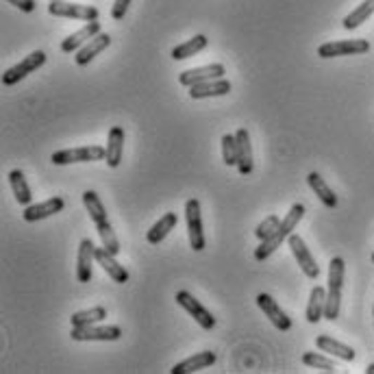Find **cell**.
I'll return each instance as SVG.
<instances>
[{
  "label": "cell",
  "mask_w": 374,
  "mask_h": 374,
  "mask_svg": "<svg viewBox=\"0 0 374 374\" xmlns=\"http://www.w3.org/2000/svg\"><path fill=\"white\" fill-rule=\"evenodd\" d=\"M302 215H305V205H302V203L292 205V209L288 211V215H285V218L281 220V225L276 227V231H274L270 237L261 239L259 248L255 251V259H257V261L268 259V257H270V255L283 244V241L294 233V229L298 227V222L302 220Z\"/></svg>",
  "instance_id": "6da1fadb"
},
{
  "label": "cell",
  "mask_w": 374,
  "mask_h": 374,
  "mask_svg": "<svg viewBox=\"0 0 374 374\" xmlns=\"http://www.w3.org/2000/svg\"><path fill=\"white\" fill-rule=\"evenodd\" d=\"M344 272L346 263L342 257H333L328 263V292H326V320H338L340 318V307H342V285H344Z\"/></svg>",
  "instance_id": "7a4b0ae2"
},
{
  "label": "cell",
  "mask_w": 374,
  "mask_h": 374,
  "mask_svg": "<svg viewBox=\"0 0 374 374\" xmlns=\"http://www.w3.org/2000/svg\"><path fill=\"white\" fill-rule=\"evenodd\" d=\"M107 159V148L102 146H79V148H65L53 152L51 161L55 166H70V163H90Z\"/></svg>",
  "instance_id": "3957f363"
},
{
  "label": "cell",
  "mask_w": 374,
  "mask_h": 374,
  "mask_svg": "<svg viewBox=\"0 0 374 374\" xmlns=\"http://www.w3.org/2000/svg\"><path fill=\"white\" fill-rule=\"evenodd\" d=\"M370 51L368 39H335L326 41L318 48V57L333 59V57H348V55H363Z\"/></svg>",
  "instance_id": "277c9868"
},
{
  "label": "cell",
  "mask_w": 374,
  "mask_h": 374,
  "mask_svg": "<svg viewBox=\"0 0 374 374\" xmlns=\"http://www.w3.org/2000/svg\"><path fill=\"white\" fill-rule=\"evenodd\" d=\"M185 220H187V231H189V246L201 253L205 251V231H203V218H201V203L196 198H189L185 203Z\"/></svg>",
  "instance_id": "5b68a950"
},
{
  "label": "cell",
  "mask_w": 374,
  "mask_h": 374,
  "mask_svg": "<svg viewBox=\"0 0 374 374\" xmlns=\"http://www.w3.org/2000/svg\"><path fill=\"white\" fill-rule=\"evenodd\" d=\"M70 338L76 342H116L122 338V328L120 326L83 324V326H72Z\"/></svg>",
  "instance_id": "8992f818"
},
{
  "label": "cell",
  "mask_w": 374,
  "mask_h": 374,
  "mask_svg": "<svg viewBox=\"0 0 374 374\" xmlns=\"http://www.w3.org/2000/svg\"><path fill=\"white\" fill-rule=\"evenodd\" d=\"M48 13L55 18H72V20H83L92 22L98 20V9L90 5H76V3H65V0H51Z\"/></svg>",
  "instance_id": "52a82bcc"
},
{
  "label": "cell",
  "mask_w": 374,
  "mask_h": 374,
  "mask_svg": "<svg viewBox=\"0 0 374 374\" xmlns=\"http://www.w3.org/2000/svg\"><path fill=\"white\" fill-rule=\"evenodd\" d=\"M44 63H46V53H44V51L31 53L29 57H25L20 63H15L13 68H9V70L3 74V85L11 87V85L20 83L25 76H29L31 72H35L37 68H41Z\"/></svg>",
  "instance_id": "ba28073f"
},
{
  "label": "cell",
  "mask_w": 374,
  "mask_h": 374,
  "mask_svg": "<svg viewBox=\"0 0 374 374\" xmlns=\"http://www.w3.org/2000/svg\"><path fill=\"white\" fill-rule=\"evenodd\" d=\"M177 305L179 307H183V309L198 322V326L201 328H205V331H211V328L215 326V318H213V314L209 312V309H205V307L198 302L189 292H185V290H181V292H177Z\"/></svg>",
  "instance_id": "9c48e42d"
},
{
  "label": "cell",
  "mask_w": 374,
  "mask_h": 374,
  "mask_svg": "<svg viewBox=\"0 0 374 374\" xmlns=\"http://www.w3.org/2000/svg\"><path fill=\"white\" fill-rule=\"evenodd\" d=\"M288 244H290V248H292V255H294L296 261H298L300 270L305 272V276L318 279V276H320V268H318V263H316L312 251L307 248V244L302 241V237H300L298 233H292V235L288 237Z\"/></svg>",
  "instance_id": "30bf717a"
},
{
  "label": "cell",
  "mask_w": 374,
  "mask_h": 374,
  "mask_svg": "<svg viewBox=\"0 0 374 374\" xmlns=\"http://www.w3.org/2000/svg\"><path fill=\"white\" fill-rule=\"evenodd\" d=\"M227 74V68L222 63H211V65H201V68H192L179 74V83L185 87H192L196 83H205L213 79H222Z\"/></svg>",
  "instance_id": "8fae6325"
},
{
  "label": "cell",
  "mask_w": 374,
  "mask_h": 374,
  "mask_svg": "<svg viewBox=\"0 0 374 374\" xmlns=\"http://www.w3.org/2000/svg\"><path fill=\"white\" fill-rule=\"evenodd\" d=\"M83 203H85L87 213H90V218H92V222L96 225L98 233L114 229L112 222H109V218H107V211H105V205L100 201V196L94 189H85L83 192Z\"/></svg>",
  "instance_id": "7c38bea8"
},
{
  "label": "cell",
  "mask_w": 374,
  "mask_h": 374,
  "mask_svg": "<svg viewBox=\"0 0 374 374\" xmlns=\"http://www.w3.org/2000/svg\"><path fill=\"white\" fill-rule=\"evenodd\" d=\"M257 305H259V309L266 314V318H270V322L279 328V331H290L292 328V320L288 318V314L281 309L279 302L270 294H259Z\"/></svg>",
  "instance_id": "4fadbf2b"
},
{
  "label": "cell",
  "mask_w": 374,
  "mask_h": 374,
  "mask_svg": "<svg viewBox=\"0 0 374 374\" xmlns=\"http://www.w3.org/2000/svg\"><path fill=\"white\" fill-rule=\"evenodd\" d=\"M96 261V246L92 239H83L79 246L76 257V279L79 283H90L92 281V263Z\"/></svg>",
  "instance_id": "5bb4252c"
},
{
  "label": "cell",
  "mask_w": 374,
  "mask_h": 374,
  "mask_svg": "<svg viewBox=\"0 0 374 374\" xmlns=\"http://www.w3.org/2000/svg\"><path fill=\"white\" fill-rule=\"evenodd\" d=\"M233 90L231 83L222 76V79H213V81H205V83H196L189 87V96L194 100H203V98H215V96H227Z\"/></svg>",
  "instance_id": "9a60e30c"
},
{
  "label": "cell",
  "mask_w": 374,
  "mask_h": 374,
  "mask_svg": "<svg viewBox=\"0 0 374 374\" xmlns=\"http://www.w3.org/2000/svg\"><path fill=\"white\" fill-rule=\"evenodd\" d=\"M100 33V22L98 20H92L87 22V25L83 29H79L76 33H72L70 37H65L61 41V51L63 53H76L79 48H83L87 41H90L92 37H96Z\"/></svg>",
  "instance_id": "2e32d148"
},
{
  "label": "cell",
  "mask_w": 374,
  "mask_h": 374,
  "mask_svg": "<svg viewBox=\"0 0 374 374\" xmlns=\"http://www.w3.org/2000/svg\"><path fill=\"white\" fill-rule=\"evenodd\" d=\"M63 207H65V201H63V198H61V196H53V198H48V201H44V203L29 205L22 215H25L27 222H37V220L51 218V215L63 211Z\"/></svg>",
  "instance_id": "e0dca14e"
},
{
  "label": "cell",
  "mask_w": 374,
  "mask_h": 374,
  "mask_svg": "<svg viewBox=\"0 0 374 374\" xmlns=\"http://www.w3.org/2000/svg\"><path fill=\"white\" fill-rule=\"evenodd\" d=\"M237 140V170L248 177L253 172V146H251V135L246 128H237L235 133Z\"/></svg>",
  "instance_id": "ac0fdd59"
},
{
  "label": "cell",
  "mask_w": 374,
  "mask_h": 374,
  "mask_svg": "<svg viewBox=\"0 0 374 374\" xmlns=\"http://www.w3.org/2000/svg\"><path fill=\"white\" fill-rule=\"evenodd\" d=\"M109 44H112V37H109L107 33H98L96 37H92L90 41L85 44L83 48H79L76 51V55H74V61H76V65H87L92 59H96L105 48H109Z\"/></svg>",
  "instance_id": "d6986e66"
},
{
  "label": "cell",
  "mask_w": 374,
  "mask_h": 374,
  "mask_svg": "<svg viewBox=\"0 0 374 374\" xmlns=\"http://www.w3.org/2000/svg\"><path fill=\"white\" fill-rule=\"evenodd\" d=\"M96 263L98 266H102V270L112 276L116 283H126L128 281V272L124 266H120V263L116 261V255L109 253L105 246L102 248H96Z\"/></svg>",
  "instance_id": "ffe728a7"
},
{
  "label": "cell",
  "mask_w": 374,
  "mask_h": 374,
  "mask_svg": "<svg viewBox=\"0 0 374 374\" xmlns=\"http://www.w3.org/2000/svg\"><path fill=\"white\" fill-rule=\"evenodd\" d=\"M124 155V128L122 126H112L107 140V166L118 168Z\"/></svg>",
  "instance_id": "44dd1931"
},
{
  "label": "cell",
  "mask_w": 374,
  "mask_h": 374,
  "mask_svg": "<svg viewBox=\"0 0 374 374\" xmlns=\"http://www.w3.org/2000/svg\"><path fill=\"white\" fill-rule=\"evenodd\" d=\"M215 353H211V350H203V353H196L194 357H187L185 361L177 363L170 372L172 374H189V372H196V370H203V368H209L215 363Z\"/></svg>",
  "instance_id": "7402d4cb"
},
{
  "label": "cell",
  "mask_w": 374,
  "mask_h": 374,
  "mask_svg": "<svg viewBox=\"0 0 374 374\" xmlns=\"http://www.w3.org/2000/svg\"><path fill=\"white\" fill-rule=\"evenodd\" d=\"M316 346L322 350V353H328V355H333L338 359H344V361H353L355 359V350L350 346H346V344H342V342H338V340H333L331 335H318L316 338Z\"/></svg>",
  "instance_id": "603a6c76"
},
{
  "label": "cell",
  "mask_w": 374,
  "mask_h": 374,
  "mask_svg": "<svg viewBox=\"0 0 374 374\" xmlns=\"http://www.w3.org/2000/svg\"><path fill=\"white\" fill-rule=\"evenodd\" d=\"M307 183H309V187L314 189V194L320 198V203L328 209H335L338 207V196L333 194V189L326 185V181L320 177L318 172H312L309 177H307Z\"/></svg>",
  "instance_id": "cb8c5ba5"
},
{
  "label": "cell",
  "mask_w": 374,
  "mask_h": 374,
  "mask_svg": "<svg viewBox=\"0 0 374 374\" xmlns=\"http://www.w3.org/2000/svg\"><path fill=\"white\" fill-rule=\"evenodd\" d=\"M207 44H209V39H207L205 35H194V37L187 39L185 44H179V46H174L172 53H170V57H172L174 61L189 59V57L198 55L201 51H205V48H207Z\"/></svg>",
  "instance_id": "d4e9b609"
},
{
  "label": "cell",
  "mask_w": 374,
  "mask_h": 374,
  "mask_svg": "<svg viewBox=\"0 0 374 374\" xmlns=\"http://www.w3.org/2000/svg\"><path fill=\"white\" fill-rule=\"evenodd\" d=\"M324 309H326V290L322 285H316L309 294V305H307V320L312 324H318L324 318Z\"/></svg>",
  "instance_id": "484cf974"
},
{
  "label": "cell",
  "mask_w": 374,
  "mask_h": 374,
  "mask_svg": "<svg viewBox=\"0 0 374 374\" xmlns=\"http://www.w3.org/2000/svg\"><path fill=\"white\" fill-rule=\"evenodd\" d=\"M177 222H179V218H177V213H166L163 218H159V222H155L150 227V231H148V235H146V239H148V244H159V241H163L166 237H168V233L177 227Z\"/></svg>",
  "instance_id": "4316f807"
},
{
  "label": "cell",
  "mask_w": 374,
  "mask_h": 374,
  "mask_svg": "<svg viewBox=\"0 0 374 374\" xmlns=\"http://www.w3.org/2000/svg\"><path fill=\"white\" fill-rule=\"evenodd\" d=\"M9 183H11V189H13V196H15V201L20 205H25L29 207L31 201H33V194H31V187L25 179V172L22 170H11L9 172Z\"/></svg>",
  "instance_id": "83f0119b"
},
{
  "label": "cell",
  "mask_w": 374,
  "mask_h": 374,
  "mask_svg": "<svg viewBox=\"0 0 374 374\" xmlns=\"http://www.w3.org/2000/svg\"><path fill=\"white\" fill-rule=\"evenodd\" d=\"M372 13H374V0H363V3H361L355 11H350V13L344 18V29L353 31V29L361 27Z\"/></svg>",
  "instance_id": "f1b7e54d"
},
{
  "label": "cell",
  "mask_w": 374,
  "mask_h": 374,
  "mask_svg": "<svg viewBox=\"0 0 374 374\" xmlns=\"http://www.w3.org/2000/svg\"><path fill=\"white\" fill-rule=\"evenodd\" d=\"M107 318V309L105 307H92V309L79 312L70 318L72 326H83V324H98Z\"/></svg>",
  "instance_id": "f546056e"
},
{
  "label": "cell",
  "mask_w": 374,
  "mask_h": 374,
  "mask_svg": "<svg viewBox=\"0 0 374 374\" xmlns=\"http://www.w3.org/2000/svg\"><path fill=\"white\" fill-rule=\"evenodd\" d=\"M302 363L309 366V368H316V370H324V372H335L338 370L331 359L320 355V353H305L302 355Z\"/></svg>",
  "instance_id": "4dcf8cb0"
},
{
  "label": "cell",
  "mask_w": 374,
  "mask_h": 374,
  "mask_svg": "<svg viewBox=\"0 0 374 374\" xmlns=\"http://www.w3.org/2000/svg\"><path fill=\"white\" fill-rule=\"evenodd\" d=\"M222 159L229 168L237 166V140L235 135H222Z\"/></svg>",
  "instance_id": "1f68e13d"
},
{
  "label": "cell",
  "mask_w": 374,
  "mask_h": 374,
  "mask_svg": "<svg viewBox=\"0 0 374 374\" xmlns=\"http://www.w3.org/2000/svg\"><path fill=\"white\" fill-rule=\"evenodd\" d=\"M281 225V218L279 215H268L263 222L255 229V235L259 237V239H266V237H270L274 231H276V227Z\"/></svg>",
  "instance_id": "d6a6232c"
},
{
  "label": "cell",
  "mask_w": 374,
  "mask_h": 374,
  "mask_svg": "<svg viewBox=\"0 0 374 374\" xmlns=\"http://www.w3.org/2000/svg\"><path fill=\"white\" fill-rule=\"evenodd\" d=\"M128 5H131V0H116L114 9H112V18L114 20H124V15L128 11Z\"/></svg>",
  "instance_id": "836d02e7"
},
{
  "label": "cell",
  "mask_w": 374,
  "mask_h": 374,
  "mask_svg": "<svg viewBox=\"0 0 374 374\" xmlns=\"http://www.w3.org/2000/svg\"><path fill=\"white\" fill-rule=\"evenodd\" d=\"M9 5H13V7H18L20 11H25V13H33L35 11V0H7Z\"/></svg>",
  "instance_id": "e575fe53"
},
{
  "label": "cell",
  "mask_w": 374,
  "mask_h": 374,
  "mask_svg": "<svg viewBox=\"0 0 374 374\" xmlns=\"http://www.w3.org/2000/svg\"><path fill=\"white\" fill-rule=\"evenodd\" d=\"M366 372H368V374H374V363H370V366H368V370H366Z\"/></svg>",
  "instance_id": "d590c367"
},
{
  "label": "cell",
  "mask_w": 374,
  "mask_h": 374,
  "mask_svg": "<svg viewBox=\"0 0 374 374\" xmlns=\"http://www.w3.org/2000/svg\"><path fill=\"white\" fill-rule=\"evenodd\" d=\"M372 263H374V253H372Z\"/></svg>",
  "instance_id": "8d00e7d4"
},
{
  "label": "cell",
  "mask_w": 374,
  "mask_h": 374,
  "mask_svg": "<svg viewBox=\"0 0 374 374\" xmlns=\"http://www.w3.org/2000/svg\"><path fill=\"white\" fill-rule=\"evenodd\" d=\"M372 316H374V309H372Z\"/></svg>",
  "instance_id": "74e56055"
}]
</instances>
